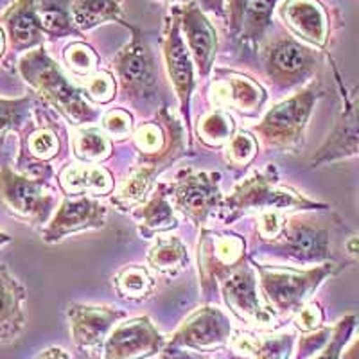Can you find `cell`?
<instances>
[{"mask_svg":"<svg viewBox=\"0 0 359 359\" xmlns=\"http://www.w3.org/2000/svg\"><path fill=\"white\" fill-rule=\"evenodd\" d=\"M99 62H101L99 54L95 53L92 45L85 43V41H74V43L67 45L65 50H63L65 67L74 76L81 79L90 78L92 74L97 72Z\"/></svg>","mask_w":359,"mask_h":359,"instance_id":"36","label":"cell"},{"mask_svg":"<svg viewBox=\"0 0 359 359\" xmlns=\"http://www.w3.org/2000/svg\"><path fill=\"white\" fill-rule=\"evenodd\" d=\"M117 297L128 302H142L153 294L156 280L146 266L128 264L111 278Z\"/></svg>","mask_w":359,"mask_h":359,"instance_id":"31","label":"cell"},{"mask_svg":"<svg viewBox=\"0 0 359 359\" xmlns=\"http://www.w3.org/2000/svg\"><path fill=\"white\" fill-rule=\"evenodd\" d=\"M250 262L257 271L259 287L266 306L277 316H294L313 300L320 286L338 271L336 262L300 269L297 266H275L259 262L250 255Z\"/></svg>","mask_w":359,"mask_h":359,"instance_id":"5","label":"cell"},{"mask_svg":"<svg viewBox=\"0 0 359 359\" xmlns=\"http://www.w3.org/2000/svg\"><path fill=\"white\" fill-rule=\"evenodd\" d=\"M341 359H359V338L352 343L347 351H343Z\"/></svg>","mask_w":359,"mask_h":359,"instance_id":"49","label":"cell"},{"mask_svg":"<svg viewBox=\"0 0 359 359\" xmlns=\"http://www.w3.org/2000/svg\"><path fill=\"white\" fill-rule=\"evenodd\" d=\"M147 266L165 278H172L189 264L187 246L180 237L156 236L147 250Z\"/></svg>","mask_w":359,"mask_h":359,"instance_id":"28","label":"cell"},{"mask_svg":"<svg viewBox=\"0 0 359 359\" xmlns=\"http://www.w3.org/2000/svg\"><path fill=\"white\" fill-rule=\"evenodd\" d=\"M208 97L212 108H221L241 117H259L268 101L264 86L253 78L233 70L219 69L210 83Z\"/></svg>","mask_w":359,"mask_h":359,"instance_id":"16","label":"cell"},{"mask_svg":"<svg viewBox=\"0 0 359 359\" xmlns=\"http://www.w3.org/2000/svg\"><path fill=\"white\" fill-rule=\"evenodd\" d=\"M278 0H252L246 8L245 22H243V31L239 34L245 43H259L264 38L266 31L273 22L275 9H277Z\"/></svg>","mask_w":359,"mask_h":359,"instance_id":"34","label":"cell"},{"mask_svg":"<svg viewBox=\"0 0 359 359\" xmlns=\"http://www.w3.org/2000/svg\"><path fill=\"white\" fill-rule=\"evenodd\" d=\"M101 128L111 140L123 142V140L133 137V115L126 108H111L101 115Z\"/></svg>","mask_w":359,"mask_h":359,"instance_id":"40","label":"cell"},{"mask_svg":"<svg viewBox=\"0 0 359 359\" xmlns=\"http://www.w3.org/2000/svg\"><path fill=\"white\" fill-rule=\"evenodd\" d=\"M0 208L31 226L49 223L57 208V196L47 178H33L0 168Z\"/></svg>","mask_w":359,"mask_h":359,"instance_id":"7","label":"cell"},{"mask_svg":"<svg viewBox=\"0 0 359 359\" xmlns=\"http://www.w3.org/2000/svg\"><path fill=\"white\" fill-rule=\"evenodd\" d=\"M266 210H331V205L314 201L302 196L294 189L280 185L277 176H269L268 172L253 171L248 178L236 185L229 196H224L223 207L219 210V219L224 224H232L239 217L248 214H261Z\"/></svg>","mask_w":359,"mask_h":359,"instance_id":"4","label":"cell"},{"mask_svg":"<svg viewBox=\"0 0 359 359\" xmlns=\"http://www.w3.org/2000/svg\"><path fill=\"white\" fill-rule=\"evenodd\" d=\"M62 151V124L49 111L36 108L20 130L17 171L33 178L53 176L50 163Z\"/></svg>","mask_w":359,"mask_h":359,"instance_id":"11","label":"cell"},{"mask_svg":"<svg viewBox=\"0 0 359 359\" xmlns=\"http://www.w3.org/2000/svg\"><path fill=\"white\" fill-rule=\"evenodd\" d=\"M252 0H229L226 2V13H229V29L230 36L239 38L243 31V22H245L246 8Z\"/></svg>","mask_w":359,"mask_h":359,"instance_id":"44","label":"cell"},{"mask_svg":"<svg viewBox=\"0 0 359 359\" xmlns=\"http://www.w3.org/2000/svg\"><path fill=\"white\" fill-rule=\"evenodd\" d=\"M355 323H358L355 314H345V316L332 327L331 339L327 341L325 347L320 351V354L314 359H341L343 351H345L347 343L351 341L352 334H354Z\"/></svg>","mask_w":359,"mask_h":359,"instance_id":"39","label":"cell"},{"mask_svg":"<svg viewBox=\"0 0 359 359\" xmlns=\"http://www.w3.org/2000/svg\"><path fill=\"white\" fill-rule=\"evenodd\" d=\"M323 320H325V314H323L322 306H320L318 302H314V300L307 302L306 306L293 316L294 327H297L302 334L322 329Z\"/></svg>","mask_w":359,"mask_h":359,"instance_id":"42","label":"cell"},{"mask_svg":"<svg viewBox=\"0 0 359 359\" xmlns=\"http://www.w3.org/2000/svg\"><path fill=\"white\" fill-rule=\"evenodd\" d=\"M74 156L83 163H102L114 153V140L101 126L76 128L72 137Z\"/></svg>","mask_w":359,"mask_h":359,"instance_id":"32","label":"cell"},{"mask_svg":"<svg viewBox=\"0 0 359 359\" xmlns=\"http://www.w3.org/2000/svg\"><path fill=\"white\" fill-rule=\"evenodd\" d=\"M180 24L185 43L191 50L192 62L200 79H207L214 69L217 56V34L198 2L191 0L184 8H178Z\"/></svg>","mask_w":359,"mask_h":359,"instance_id":"21","label":"cell"},{"mask_svg":"<svg viewBox=\"0 0 359 359\" xmlns=\"http://www.w3.org/2000/svg\"><path fill=\"white\" fill-rule=\"evenodd\" d=\"M18 74L72 128L92 126L101 115L83 94L81 86L67 78L43 45L27 50L18 60Z\"/></svg>","mask_w":359,"mask_h":359,"instance_id":"1","label":"cell"},{"mask_svg":"<svg viewBox=\"0 0 359 359\" xmlns=\"http://www.w3.org/2000/svg\"><path fill=\"white\" fill-rule=\"evenodd\" d=\"M329 212V210H327ZM322 210H304L284 217L282 232L275 239L259 241L271 255L297 266L334 262L332 230L336 217Z\"/></svg>","mask_w":359,"mask_h":359,"instance_id":"2","label":"cell"},{"mask_svg":"<svg viewBox=\"0 0 359 359\" xmlns=\"http://www.w3.org/2000/svg\"><path fill=\"white\" fill-rule=\"evenodd\" d=\"M0 25L13 53H27L43 45L45 33L36 11V0H15L2 15Z\"/></svg>","mask_w":359,"mask_h":359,"instance_id":"23","label":"cell"},{"mask_svg":"<svg viewBox=\"0 0 359 359\" xmlns=\"http://www.w3.org/2000/svg\"><path fill=\"white\" fill-rule=\"evenodd\" d=\"M345 250H347L348 255L359 259V236L347 237V241H345Z\"/></svg>","mask_w":359,"mask_h":359,"instance_id":"48","label":"cell"},{"mask_svg":"<svg viewBox=\"0 0 359 359\" xmlns=\"http://www.w3.org/2000/svg\"><path fill=\"white\" fill-rule=\"evenodd\" d=\"M36 11L45 36L53 40L81 36L79 29L74 24L70 0H36Z\"/></svg>","mask_w":359,"mask_h":359,"instance_id":"30","label":"cell"},{"mask_svg":"<svg viewBox=\"0 0 359 359\" xmlns=\"http://www.w3.org/2000/svg\"><path fill=\"white\" fill-rule=\"evenodd\" d=\"M248 261L246 241L241 236L201 230L198 241V277L205 302H210L217 294L221 282Z\"/></svg>","mask_w":359,"mask_h":359,"instance_id":"10","label":"cell"},{"mask_svg":"<svg viewBox=\"0 0 359 359\" xmlns=\"http://www.w3.org/2000/svg\"><path fill=\"white\" fill-rule=\"evenodd\" d=\"M60 189L70 194H92V196H111L115 180L110 169L101 163H70L57 175Z\"/></svg>","mask_w":359,"mask_h":359,"instance_id":"26","label":"cell"},{"mask_svg":"<svg viewBox=\"0 0 359 359\" xmlns=\"http://www.w3.org/2000/svg\"><path fill=\"white\" fill-rule=\"evenodd\" d=\"M224 162L229 163L230 168L245 169L248 168L253 158L259 153V140L252 131H236L230 142L224 146Z\"/></svg>","mask_w":359,"mask_h":359,"instance_id":"37","label":"cell"},{"mask_svg":"<svg viewBox=\"0 0 359 359\" xmlns=\"http://www.w3.org/2000/svg\"><path fill=\"white\" fill-rule=\"evenodd\" d=\"M232 351L246 359H290L294 348V334L257 336L253 332L239 331L232 334Z\"/></svg>","mask_w":359,"mask_h":359,"instance_id":"27","label":"cell"},{"mask_svg":"<svg viewBox=\"0 0 359 359\" xmlns=\"http://www.w3.org/2000/svg\"><path fill=\"white\" fill-rule=\"evenodd\" d=\"M323 97L322 83L311 79L293 95L269 108L257 124L250 128L268 151L298 153L306 140V130L316 102Z\"/></svg>","mask_w":359,"mask_h":359,"instance_id":"3","label":"cell"},{"mask_svg":"<svg viewBox=\"0 0 359 359\" xmlns=\"http://www.w3.org/2000/svg\"><path fill=\"white\" fill-rule=\"evenodd\" d=\"M331 334L332 327L327 325H323L318 331L302 334V338L298 341V351L294 359H311L314 354H318V352L325 347L327 341L331 339Z\"/></svg>","mask_w":359,"mask_h":359,"instance_id":"41","label":"cell"},{"mask_svg":"<svg viewBox=\"0 0 359 359\" xmlns=\"http://www.w3.org/2000/svg\"><path fill=\"white\" fill-rule=\"evenodd\" d=\"M184 128L178 121L176 126L172 128L169 142L165 144L163 149H160L158 153H149V155L139 153L137 162L130 169L121 187L114 191V194L110 196V203L121 212H130L139 205H142L147 200V196L151 194L155 185L158 184L156 178L184 155Z\"/></svg>","mask_w":359,"mask_h":359,"instance_id":"8","label":"cell"},{"mask_svg":"<svg viewBox=\"0 0 359 359\" xmlns=\"http://www.w3.org/2000/svg\"><path fill=\"white\" fill-rule=\"evenodd\" d=\"M169 198L176 212L184 214L198 229H203L210 216L219 214L223 207L221 172L182 169L175 182L169 184Z\"/></svg>","mask_w":359,"mask_h":359,"instance_id":"12","label":"cell"},{"mask_svg":"<svg viewBox=\"0 0 359 359\" xmlns=\"http://www.w3.org/2000/svg\"><path fill=\"white\" fill-rule=\"evenodd\" d=\"M168 343L149 316L117 323L104 341L102 359H147L160 354Z\"/></svg>","mask_w":359,"mask_h":359,"instance_id":"18","label":"cell"},{"mask_svg":"<svg viewBox=\"0 0 359 359\" xmlns=\"http://www.w3.org/2000/svg\"><path fill=\"white\" fill-rule=\"evenodd\" d=\"M284 214L280 210H266V212L257 214V232H255V239L257 241H269L275 239L278 233L282 232L284 226Z\"/></svg>","mask_w":359,"mask_h":359,"instance_id":"43","label":"cell"},{"mask_svg":"<svg viewBox=\"0 0 359 359\" xmlns=\"http://www.w3.org/2000/svg\"><path fill=\"white\" fill-rule=\"evenodd\" d=\"M223 2L224 0H198V4L205 13H216V15L223 11Z\"/></svg>","mask_w":359,"mask_h":359,"instance_id":"47","label":"cell"},{"mask_svg":"<svg viewBox=\"0 0 359 359\" xmlns=\"http://www.w3.org/2000/svg\"><path fill=\"white\" fill-rule=\"evenodd\" d=\"M348 99H351L352 102H359V85L355 86L354 90H352V94H351V97H348Z\"/></svg>","mask_w":359,"mask_h":359,"instance_id":"52","label":"cell"},{"mask_svg":"<svg viewBox=\"0 0 359 359\" xmlns=\"http://www.w3.org/2000/svg\"><path fill=\"white\" fill-rule=\"evenodd\" d=\"M160 2H172V4H187L191 0H160Z\"/></svg>","mask_w":359,"mask_h":359,"instance_id":"53","label":"cell"},{"mask_svg":"<svg viewBox=\"0 0 359 359\" xmlns=\"http://www.w3.org/2000/svg\"><path fill=\"white\" fill-rule=\"evenodd\" d=\"M6 43H8V38H6L4 29H2V25H0V60H2V56H4Z\"/></svg>","mask_w":359,"mask_h":359,"instance_id":"50","label":"cell"},{"mask_svg":"<svg viewBox=\"0 0 359 359\" xmlns=\"http://www.w3.org/2000/svg\"><path fill=\"white\" fill-rule=\"evenodd\" d=\"M25 287L0 264V343H11L25 327Z\"/></svg>","mask_w":359,"mask_h":359,"instance_id":"25","label":"cell"},{"mask_svg":"<svg viewBox=\"0 0 359 359\" xmlns=\"http://www.w3.org/2000/svg\"><path fill=\"white\" fill-rule=\"evenodd\" d=\"M160 359H207L203 354L200 352H194L189 348H182V347H172V345H165L163 351L160 352Z\"/></svg>","mask_w":359,"mask_h":359,"instance_id":"45","label":"cell"},{"mask_svg":"<svg viewBox=\"0 0 359 359\" xmlns=\"http://www.w3.org/2000/svg\"><path fill=\"white\" fill-rule=\"evenodd\" d=\"M70 334L74 345L88 355L102 352L104 341L126 313L111 306H88V304H69L67 307Z\"/></svg>","mask_w":359,"mask_h":359,"instance_id":"17","label":"cell"},{"mask_svg":"<svg viewBox=\"0 0 359 359\" xmlns=\"http://www.w3.org/2000/svg\"><path fill=\"white\" fill-rule=\"evenodd\" d=\"M259 277L252 262H245L229 278L219 284L221 298L224 306L239 322L253 327L271 325L277 314L266 306L264 298L259 293Z\"/></svg>","mask_w":359,"mask_h":359,"instance_id":"14","label":"cell"},{"mask_svg":"<svg viewBox=\"0 0 359 359\" xmlns=\"http://www.w3.org/2000/svg\"><path fill=\"white\" fill-rule=\"evenodd\" d=\"M232 334L233 329L230 318L219 307L201 306L200 309L189 314L178 327V331L172 332L168 345L205 354L226 347Z\"/></svg>","mask_w":359,"mask_h":359,"instance_id":"15","label":"cell"},{"mask_svg":"<svg viewBox=\"0 0 359 359\" xmlns=\"http://www.w3.org/2000/svg\"><path fill=\"white\" fill-rule=\"evenodd\" d=\"M107 205L88 194H65L49 224L43 229V241L53 245L72 233L102 229L107 224Z\"/></svg>","mask_w":359,"mask_h":359,"instance_id":"19","label":"cell"},{"mask_svg":"<svg viewBox=\"0 0 359 359\" xmlns=\"http://www.w3.org/2000/svg\"><path fill=\"white\" fill-rule=\"evenodd\" d=\"M121 25L130 31V40L111 60V74L124 101L144 111V108L158 101L155 60L142 31L126 20Z\"/></svg>","mask_w":359,"mask_h":359,"instance_id":"6","label":"cell"},{"mask_svg":"<svg viewBox=\"0 0 359 359\" xmlns=\"http://www.w3.org/2000/svg\"><path fill=\"white\" fill-rule=\"evenodd\" d=\"M79 86L92 104H110L117 97V81L108 70H97Z\"/></svg>","mask_w":359,"mask_h":359,"instance_id":"38","label":"cell"},{"mask_svg":"<svg viewBox=\"0 0 359 359\" xmlns=\"http://www.w3.org/2000/svg\"><path fill=\"white\" fill-rule=\"evenodd\" d=\"M34 99L33 95H24L18 99L0 97V140L9 131H20L29 117L33 115Z\"/></svg>","mask_w":359,"mask_h":359,"instance_id":"35","label":"cell"},{"mask_svg":"<svg viewBox=\"0 0 359 359\" xmlns=\"http://www.w3.org/2000/svg\"><path fill=\"white\" fill-rule=\"evenodd\" d=\"M72 2L74 24L79 33H86L107 22L123 24V6L121 0H70Z\"/></svg>","mask_w":359,"mask_h":359,"instance_id":"29","label":"cell"},{"mask_svg":"<svg viewBox=\"0 0 359 359\" xmlns=\"http://www.w3.org/2000/svg\"><path fill=\"white\" fill-rule=\"evenodd\" d=\"M34 359H70L69 352L62 347H49L41 351Z\"/></svg>","mask_w":359,"mask_h":359,"instance_id":"46","label":"cell"},{"mask_svg":"<svg viewBox=\"0 0 359 359\" xmlns=\"http://www.w3.org/2000/svg\"><path fill=\"white\" fill-rule=\"evenodd\" d=\"M359 155V102L345 101V108L339 114L334 128L325 142L316 149L311 165L320 168L327 163L352 158Z\"/></svg>","mask_w":359,"mask_h":359,"instance_id":"22","label":"cell"},{"mask_svg":"<svg viewBox=\"0 0 359 359\" xmlns=\"http://www.w3.org/2000/svg\"><path fill=\"white\" fill-rule=\"evenodd\" d=\"M290 34L316 50H325L331 40V15L320 0H284L277 11Z\"/></svg>","mask_w":359,"mask_h":359,"instance_id":"20","label":"cell"},{"mask_svg":"<svg viewBox=\"0 0 359 359\" xmlns=\"http://www.w3.org/2000/svg\"><path fill=\"white\" fill-rule=\"evenodd\" d=\"M11 243V237L8 236V233L0 232V248H4L6 245H9Z\"/></svg>","mask_w":359,"mask_h":359,"instance_id":"51","label":"cell"},{"mask_svg":"<svg viewBox=\"0 0 359 359\" xmlns=\"http://www.w3.org/2000/svg\"><path fill=\"white\" fill-rule=\"evenodd\" d=\"M160 47H162L165 72H168V78L175 90L176 99H178L182 123H184L187 133L191 135V99L196 90V67L192 62L191 50L185 43L176 6L163 22Z\"/></svg>","mask_w":359,"mask_h":359,"instance_id":"13","label":"cell"},{"mask_svg":"<svg viewBox=\"0 0 359 359\" xmlns=\"http://www.w3.org/2000/svg\"><path fill=\"white\" fill-rule=\"evenodd\" d=\"M194 131L203 146L219 149V147L226 146L236 135V121H233L232 114H229L226 110L212 108L208 114L201 115L194 126Z\"/></svg>","mask_w":359,"mask_h":359,"instance_id":"33","label":"cell"},{"mask_svg":"<svg viewBox=\"0 0 359 359\" xmlns=\"http://www.w3.org/2000/svg\"><path fill=\"white\" fill-rule=\"evenodd\" d=\"M261 62L266 78L275 88L298 90L314 79L320 65V53L293 34H282L266 41Z\"/></svg>","mask_w":359,"mask_h":359,"instance_id":"9","label":"cell"},{"mask_svg":"<svg viewBox=\"0 0 359 359\" xmlns=\"http://www.w3.org/2000/svg\"><path fill=\"white\" fill-rule=\"evenodd\" d=\"M131 216L137 221V230L144 239H155L165 232H171L178 226V216L169 198V184L158 182L149 198L131 210Z\"/></svg>","mask_w":359,"mask_h":359,"instance_id":"24","label":"cell"}]
</instances>
